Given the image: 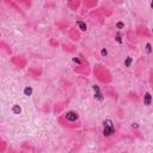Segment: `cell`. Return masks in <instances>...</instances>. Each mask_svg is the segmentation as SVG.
<instances>
[{
    "label": "cell",
    "instance_id": "cell-1",
    "mask_svg": "<svg viewBox=\"0 0 153 153\" xmlns=\"http://www.w3.org/2000/svg\"><path fill=\"white\" fill-rule=\"evenodd\" d=\"M112 131H114V128L111 126V122L110 121H106V124H105V128H104V135H110Z\"/></svg>",
    "mask_w": 153,
    "mask_h": 153
}]
</instances>
